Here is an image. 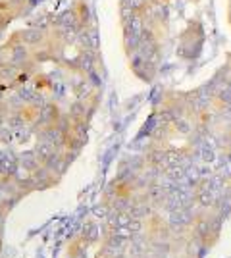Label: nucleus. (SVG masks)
I'll return each instance as SVG.
<instances>
[{
	"label": "nucleus",
	"instance_id": "1",
	"mask_svg": "<svg viewBox=\"0 0 231 258\" xmlns=\"http://www.w3.org/2000/svg\"><path fill=\"white\" fill-rule=\"evenodd\" d=\"M20 33V39H22L23 44H27L31 50L37 48V46H43L48 39V31L46 29H41V27H33V29H22Z\"/></svg>",
	"mask_w": 231,
	"mask_h": 258
},
{
	"label": "nucleus",
	"instance_id": "2",
	"mask_svg": "<svg viewBox=\"0 0 231 258\" xmlns=\"http://www.w3.org/2000/svg\"><path fill=\"white\" fill-rule=\"evenodd\" d=\"M77 44L81 46V50H91V52H99V48H100L99 29H97L95 25L87 27L85 31L79 35V41H77Z\"/></svg>",
	"mask_w": 231,
	"mask_h": 258
},
{
	"label": "nucleus",
	"instance_id": "3",
	"mask_svg": "<svg viewBox=\"0 0 231 258\" xmlns=\"http://www.w3.org/2000/svg\"><path fill=\"white\" fill-rule=\"evenodd\" d=\"M141 43H143V35L131 33V31H123V50L127 54V58L133 56L135 52H139Z\"/></svg>",
	"mask_w": 231,
	"mask_h": 258
},
{
	"label": "nucleus",
	"instance_id": "4",
	"mask_svg": "<svg viewBox=\"0 0 231 258\" xmlns=\"http://www.w3.org/2000/svg\"><path fill=\"white\" fill-rule=\"evenodd\" d=\"M227 23L231 25V4L227 6Z\"/></svg>",
	"mask_w": 231,
	"mask_h": 258
},
{
	"label": "nucleus",
	"instance_id": "5",
	"mask_svg": "<svg viewBox=\"0 0 231 258\" xmlns=\"http://www.w3.org/2000/svg\"><path fill=\"white\" fill-rule=\"evenodd\" d=\"M225 189H227V191H229V195H231V183H227V187H225Z\"/></svg>",
	"mask_w": 231,
	"mask_h": 258
},
{
	"label": "nucleus",
	"instance_id": "6",
	"mask_svg": "<svg viewBox=\"0 0 231 258\" xmlns=\"http://www.w3.org/2000/svg\"><path fill=\"white\" fill-rule=\"evenodd\" d=\"M229 4H231V0H229Z\"/></svg>",
	"mask_w": 231,
	"mask_h": 258
}]
</instances>
